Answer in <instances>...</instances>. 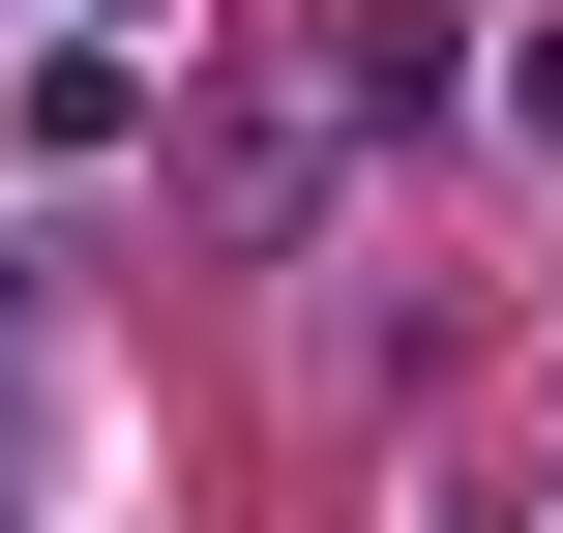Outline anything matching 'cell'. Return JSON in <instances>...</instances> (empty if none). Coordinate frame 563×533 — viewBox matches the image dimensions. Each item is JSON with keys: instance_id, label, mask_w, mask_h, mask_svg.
<instances>
[{"instance_id": "cell-1", "label": "cell", "mask_w": 563, "mask_h": 533, "mask_svg": "<svg viewBox=\"0 0 563 533\" xmlns=\"http://www.w3.org/2000/svg\"><path fill=\"white\" fill-rule=\"evenodd\" d=\"M505 89H534V148H563V0H534V59H505Z\"/></svg>"}]
</instances>
